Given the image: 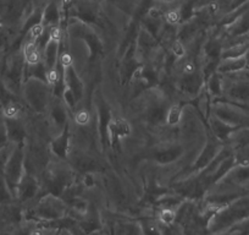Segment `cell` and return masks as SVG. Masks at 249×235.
I'll use <instances>...</instances> for the list:
<instances>
[{
    "instance_id": "2",
    "label": "cell",
    "mask_w": 249,
    "mask_h": 235,
    "mask_svg": "<svg viewBox=\"0 0 249 235\" xmlns=\"http://www.w3.org/2000/svg\"><path fill=\"white\" fill-rule=\"evenodd\" d=\"M48 87L45 81L38 78H30L26 81L25 97L30 107H32L36 112H43L48 103Z\"/></svg>"
},
{
    "instance_id": "4",
    "label": "cell",
    "mask_w": 249,
    "mask_h": 235,
    "mask_svg": "<svg viewBox=\"0 0 249 235\" xmlns=\"http://www.w3.org/2000/svg\"><path fill=\"white\" fill-rule=\"evenodd\" d=\"M131 133H132V126L124 118H111L107 123V137L109 138L111 145L116 143L117 140L128 137Z\"/></svg>"
},
{
    "instance_id": "14",
    "label": "cell",
    "mask_w": 249,
    "mask_h": 235,
    "mask_svg": "<svg viewBox=\"0 0 249 235\" xmlns=\"http://www.w3.org/2000/svg\"><path fill=\"white\" fill-rule=\"evenodd\" d=\"M208 92L213 96V97H220L224 95V78H221L217 74H212L207 82Z\"/></svg>"
},
{
    "instance_id": "11",
    "label": "cell",
    "mask_w": 249,
    "mask_h": 235,
    "mask_svg": "<svg viewBox=\"0 0 249 235\" xmlns=\"http://www.w3.org/2000/svg\"><path fill=\"white\" fill-rule=\"evenodd\" d=\"M182 155H183V148L181 146H170L159 151L157 155V160L161 164H169L178 159Z\"/></svg>"
},
{
    "instance_id": "1",
    "label": "cell",
    "mask_w": 249,
    "mask_h": 235,
    "mask_svg": "<svg viewBox=\"0 0 249 235\" xmlns=\"http://www.w3.org/2000/svg\"><path fill=\"white\" fill-rule=\"evenodd\" d=\"M25 170L26 169L23 148L21 147V143H16L10 157L8 158V160H6L5 165L3 168L5 180L14 196L16 195V188H18Z\"/></svg>"
},
{
    "instance_id": "7",
    "label": "cell",
    "mask_w": 249,
    "mask_h": 235,
    "mask_svg": "<svg viewBox=\"0 0 249 235\" xmlns=\"http://www.w3.org/2000/svg\"><path fill=\"white\" fill-rule=\"evenodd\" d=\"M220 151H221V148L216 143L208 142L195 162V170H203L204 168H207L214 160V158L216 157Z\"/></svg>"
},
{
    "instance_id": "13",
    "label": "cell",
    "mask_w": 249,
    "mask_h": 235,
    "mask_svg": "<svg viewBox=\"0 0 249 235\" xmlns=\"http://www.w3.org/2000/svg\"><path fill=\"white\" fill-rule=\"evenodd\" d=\"M43 23L48 26H56L60 21V10L57 8L56 3L55 1H52L47 5L45 10H43Z\"/></svg>"
},
{
    "instance_id": "22",
    "label": "cell",
    "mask_w": 249,
    "mask_h": 235,
    "mask_svg": "<svg viewBox=\"0 0 249 235\" xmlns=\"http://www.w3.org/2000/svg\"><path fill=\"white\" fill-rule=\"evenodd\" d=\"M197 64L195 61L188 60L182 66V73H183V75H193V74L197 73Z\"/></svg>"
},
{
    "instance_id": "15",
    "label": "cell",
    "mask_w": 249,
    "mask_h": 235,
    "mask_svg": "<svg viewBox=\"0 0 249 235\" xmlns=\"http://www.w3.org/2000/svg\"><path fill=\"white\" fill-rule=\"evenodd\" d=\"M183 118V108L179 104H172L165 114V121L169 126H175L181 123Z\"/></svg>"
},
{
    "instance_id": "10",
    "label": "cell",
    "mask_w": 249,
    "mask_h": 235,
    "mask_svg": "<svg viewBox=\"0 0 249 235\" xmlns=\"http://www.w3.org/2000/svg\"><path fill=\"white\" fill-rule=\"evenodd\" d=\"M52 150L57 157L65 158L68 156L69 150V129L68 125L64 128L59 136L52 142Z\"/></svg>"
},
{
    "instance_id": "20",
    "label": "cell",
    "mask_w": 249,
    "mask_h": 235,
    "mask_svg": "<svg viewBox=\"0 0 249 235\" xmlns=\"http://www.w3.org/2000/svg\"><path fill=\"white\" fill-rule=\"evenodd\" d=\"M165 20H166L169 25H177L181 21V13L177 9H171V10H169L165 14Z\"/></svg>"
},
{
    "instance_id": "21",
    "label": "cell",
    "mask_w": 249,
    "mask_h": 235,
    "mask_svg": "<svg viewBox=\"0 0 249 235\" xmlns=\"http://www.w3.org/2000/svg\"><path fill=\"white\" fill-rule=\"evenodd\" d=\"M8 143H10V141H9L5 124H4V120H3V121H0V150H1L3 147H5Z\"/></svg>"
},
{
    "instance_id": "16",
    "label": "cell",
    "mask_w": 249,
    "mask_h": 235,
    "mask_svg": "<svg viewBox=\"0 0 249 235\" xmlns=\"http://www.w3.org/2000/svg\"><path fill=\"white\" fill-rule=\"evenodd\" d=\"M176 218H177V213L175 212L174 208L171 207H164L159 215L160 222H161L164 225H166V227H170V225L174 224Z\"/></svg>"
},
{
    "instance_id": "18",
    "label": "cell",
    "mask_w": 249,
    "mask_h": 235,
    "mask_svg": "<svg viewBox=\"0 0 249 235\" xmlns=\"http://www.w3.org/2000/svg\"><path fill=\"white\" fill-rule=\"evenodd\" d=\"M75 121L78 126H86L90 121V114L86 108L76 110L75 113Z\"/></svg>"
},
{
    "instance_id": "5",
    "label": "cell",
    "mask_w": 249,
    "mask_h": 235,
    "mask_svg": "<svg viewBox=\"0 0 249 235\" xmlns=\"http://www.w3.org/2000/svg\"><path fill=\"white\" fill-rule=\"evenodd\" d=\"M248 65V60L246 57L241 58H229V59H220L219 64L216 66V71L222 75H229V74L239 73L244 70Z\"/></svg>"
},
{
    "instance_id": "17",
    "label": "cell",
    "mask_w": 249,
    "mask_h": 235,
    "mask_svg": "<svg viewBox=\"0 0 249 235\" xmlns=\"http://www.w3.org/2000/svg\"><path fill=\"white\" fill-rule=\"evenodd\" d=\"M171 53L176 59H182L186 55V47L183 40L179 38H175L171 40Z\"/></svg>"
},
{
    "instance_id": "9",
    "label": "cell",
    "mask_w": 249,
    "mask_h": 235,
    "mask_svg": "<svg viewBox=\"0 0 249 235\" xmlns=\"http://www.w3.org/2000/svg\"><path fill=\"white\" fill-rule=\"evenodd\" d=\"M210 126H212V131L215 135V137L221 141L230 140V136L236 130L234 126L230 125L226 121L221 120L220 118L215 117V115L210 119Z\"/></svg>"
},
{
    "instance_id": "3",
    "label": "cell",
    "mask_w": 249,
    "mask_h": 235,
    "mask_svg": "<svg viewBox=\"0 0 249 235\" xmlns=\"http://www.w3.org/2000/svg\"><path fill=\"white\" fill-rule=\"evenodd\" d=\"M36 215L47 220L59 219L66 215V206L54 195L42 198L36 207Z\"/></svg>"
},
{
    "instance_id": "23",
    "label": "cell",
    "mask_w": 249,
    "mask_h": 235,
    "mask_svg": "<svg viewBox=\"0 0 249 235\" xmlns=\"http://www.w3.org/2000/svg\"><path fill=\"white\" fill-rule=\"evenodd\" d=\"M159 1H162V3H172L175 0H159Z\"/></svg>"
},
{
    "instance_id": "8",
    "label": "cell",
    "mask_w": 249,
    "mask_h": 235,
    "mask_svg": "<svg viewBox=\"0 0 249 235\" xmlns=\"http://www.w3.org/2000/svg\"><path fill=\"white\" fill-rule=\"evenodd\" d=\"M60 39H54L50 38L47 40L44 45V63L47 65L48 70L52 69H56L57 65V55H59V48H60Z\"/></svg>"
},
{
    "instance_id": "12",
    "label": "cell",
    "mask_w": 249,
    "mask_h": 235,
    "mask_svg": "<svg viewBox=\"0 0 249 235\" xmlns=\"http://www.w3.org/2000/svg\"><path fill=\"white\" fill-rule=\"evenodd\" d=\"M23 59L30 65H35L42 61V55L38 49V42H26L23 47Z\"/></svg>"
},
{
    "instance_id": "6",
    "label": "cell",
    "mask_w": 249,
    "mask_h": 235,
    "mask_svg": "<svg viewBox=\"0 0 249 235\" xmlns=\"http://www.w3.org/2000/svg\"><path fill=\"white\" fill-rule=\"evenodd\" d=\"M6 133H8L9 141L13 143H21L26 137V130L23 124L18 118H4Z\"/></svg>"
},
{
    "instance_id": "19",
    "label": "cell",
    "mask_w": 249,
    "mask_h": 235,
    "mask_svg": "<svg viewBox=\"0 0 249 235\" xmlns=\"http://www.w3.org/2000/svg\"><path fill=\"white\" fill-rule=\"evenodd\" d=\"M18 113H20V107L15 100H11L3 107L4 118H18Z\"/></svg>"
}]
</instances>
